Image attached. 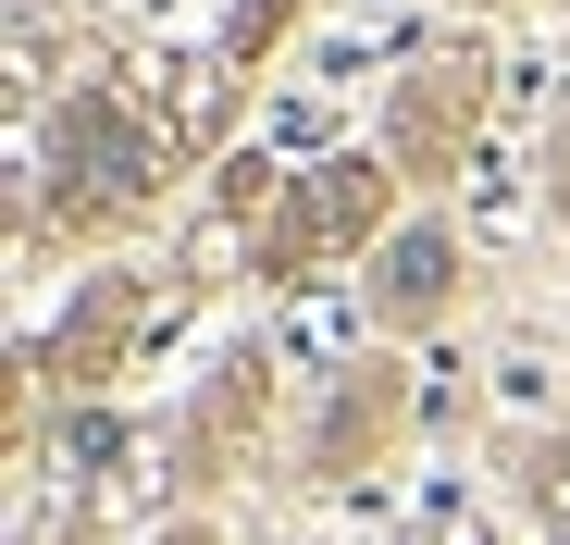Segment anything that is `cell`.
Returning a JSON list of instances; mask_svg holds the SVG:
<instances>
[{
    "mask_svg": "<svg viewBox=\"0 0 570 545\" xmlns=\"http://www.w3.org/2000/svg\"><path fill=\"white\" fill-rule=\"evenodd\" d=\"M50 174H62L87 211H112V199H137L149 174H161V125L125 100V87H75L62 125H50Z\"/></svg>",
    "mask_w": 570,
    "mask_h": 545,
    "instance_id": "cell-1",
    "label": "cell"
},
{
    "mask_svg": "<svg viewBox=\"0 0 570 545\" xmlns=\"http://www.w3.org/2000/svg\"><path fill=\"white\" fill-rule=\"evenodd\" d=\"M372 211H385V174H372V161H323L311 187H298V211H285L273 248H335V236H360Z\"/></svg>",
    "mask_w": 570,
    "mask_h": 545,
    "instance_id": "cell-2",
    "label": "cell"
},
{
    "mask_svg": "<svg viewBox=\"0 0 570 545\" xmlns=\"http://www.w3.org/2000/svg\"><path fill=\"white\" fill-rule=\"evenodd\" d=\"M385 286H397V298H434V286H446V236H397Z\"/></svg>",
    "mask_w": 570,
    "mask_h": 545,
    "instance_id": "cell-3",
    "label": "cell"
},
{
    "mask_svg": "<svg viewBox=\"0 0 570 545\" xmlns=\"http://www.w3.org/2000/svg\"><path fill=\"white\" fill-rule=\"evenodd\" d=\"M533 508H546V533H570V446L533 459Z\"/></svg>",
    "mask_w": 570,
    "mask_h": 545,
    "instance_id": "cell-4",
    "label": "cell"
},
{
    "mask_svg": "<svg viewBox=\"0 0 570 545\" xmlns=\"http://www.w3.org/2000/svg\"><path fill=\"white\" fill-rule=\"evenodd\" d=\"M273 13H285V0H248V26H273Z\"/></svg>",
    "mask_w": 570,
    "mask_h": 545,
    "instance_id": "cell-5",
    "label": "cell"
}]
</instances>
